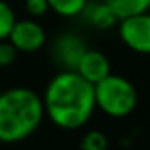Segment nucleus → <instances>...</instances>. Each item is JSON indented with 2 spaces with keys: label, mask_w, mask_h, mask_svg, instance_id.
Instances as JSON below:
<instances>
[{
  "label": "nucleus",
  "mask_w": 150,
  "mask_h": 150,
  "mask_svg": "<svg viewBox=\"0 0 150 150\" xmlns=\"http://www.w3.org/2000/svg\"><path fill=\"white\" fill-rule=\"evenodd\" d=\"M44 115L61 129H79L89 122L96 110L94 87L75 70H61L54 75L42 96Z\"/></svg>",
  "instance_id": "nucleus-1"
},
{
  "label": "nucleus",
  "mask_w": 150,
  "mask_h": 150,
  "mask_svg": "<svg viewBox=\"0 0 150 150\" xmlns=\"http://www.w3.org/2000/svg\"><path fill=\"white\" fill-rule=\"evenodd\" d=\"M44 119L42 98L28 87L0 93V142L18 143L32 136Z\"/></svg>",
  "instance_id": "nucleus-2"
},
{
  "label": "nucleus",
  "mask_w": 150,
  "mask_h": 150,
  "mask_svg": "<svg viewBox=\"0 0 150 150\" xmlns=\"http://www.w3.org/2000/svg\"><path fill=\"white\" fill-rule=\"evenodd\" d=\"M94 103L96 108L108 117L122 119L131 115L138 105L136 87L122 75H107L94 86Z\"/></svg>",
  "instance_id": "nucleus-3"
},
{
  "label": "nucleus",
  "mask_w": 150,
  "mask_h": 150,
  "mask_svg": "<svg viewBox=\"0 0 150 150\" xmlns=\"http://www.w3.org/2000/svg\"><path fill=\"white\" fill-rule=\"evenodd\" d=\"M119 35L126 47L138 54H150V12L119 19Z\"/></svg>",
  "instance_id": "nucleus-4"
},
{
  "label": "nucleus",
  "mask_w": 150,
  "mask_h": 150,
  "mask_svg": "<svg viewBox=\"0 0 150 150\" xmlns=\"http://www.w3.org/2000/svg\"><path fill=\"white\" fill-rule=\"evenodd\" d=\"M7 40L18 52H37L45 44V30L35 19H16Z\"/></svg>",
  "instance_id": "nucleus-5"
},
{
  "label": "nucleus",
  "mask_w": 150,
  "mask_h": 150,
  "mask_svg": "<svg viewBox=\"0 0 150 150\" xmlns=\"http://www.w3.org/2000/svg\"><path fill=\"white\" fill-rule=\"evenodd\" d=\"M87 45L82 38L75 33H63L51 45V56L61 70H75Z\"/></svg>",
  "instance_id": "nucleus-6"
},
{
  "label": "nucleus",
  "mask_w": 150,
  "mask_h": 150,
  "mask_svg": "<svg viewBox=\"0 0 150 150\" xmlns=\"http://www.w3.org/2000/svg\"><path fill=\"white\" fill-rule=\"evenodd\" d=\"M75 72L80 75L84 80H87L89 84H96L101 79H105L107 75H110V61L108 58L98 51V49H86V52L82 54L80 61L77 63Z\"/></svg>",
  "instance_id": "nucleus-7"
},
{
  "label": "nucleus",
  "mask_w": 150,
  "mask_h": 150,
  "mask_svg": "<svg viewBox=\"0 0 150 150\" xmlns=\"http://www.w3.org/2000/svg\"><path fill=\"white\" fill-rule=\"evenodd\" d=\"M82 14L89 25H93L94 28H100V30H108L119 21L115 18V14L110 11V7L103 0L101 2H91V4L87 2Z\"/></svg>",
  "instance_id": "nucleus-8"
},
{
  "label": "nucleus",
  "mask_w": 150,
  "mask_h": 150,
  "mask_svg": "<svg viewBox=\"0 0 150 150\" xmlns=\"http://www.w3.org/2000/svg\"><path fill=\"white\" fill-rule=\"evenodd\" d=\"M103 2L110 7L117 19H124L150 11V0H103Z\"/></svg>",
  "instance_id": "nucleus-9"
},
{
  "label": "nucleus",
  "mask_w": 150,
  "mask_h": 150,
  "mask_svg": "<svg viewBox=\"0 0 150 150\" xmlns=\"http://www.w3.org/2000/svg\"><path fill=\"white\" fill-rule=\"evenodd\" d=\"M49 11L56 12L61 18H75L80 16L87 0H47Z\"/></svg>",
  "instance_id": "nucleus-10"
},
{
  "label": "nucleus",
  "mask_w": 150,
  "mask_h": 150,
  "mask_svg": "<svg viewBox=\"0 0 150 150\" xmlns=\"http://www.w3.org/2000/svg\"><path fill=\"white\" fill-rule=\"evenodd\" d=\"M108 149V138L105 133L93 129L87 131L80 142V150H107Z\"/></svg>",
  "instance_id": "nucleus-11"
},
{
  "label": "nucleus",
  "mask_w": 150,
  "mask_h": 150,
  "mask_svg": "<svg viewBox=\"0 0 150 150\" xmlns=\"http://www.w3.org/2000/svg\"><path fill=\"white\" fill-rule=\"evenodd\" d=\"M14 23H16V14L12 7L5 0H0V40H5L9 37Z\"/></svg>",
  "instance_id": "nucleus-12"
},
{
  "label": "nucleus",
  "mask_w": 150,
  "mask_h": 150,
  "mask_svg": "<svg viewBox=\"0 0 150 150\" xmlns=\"http://www.w3.org/2000/svg\"><path fill=\"white\" fill-rule=\"evenodd\" d=\"M16 56H18L16 47H14L7 38H5V40H0V68L11 67V65L16 61Z\"/></svg>",
  "instance_id": "nucleus-13"
},
{
  "label": "nucleus",
  "mask_w": 150,
  "mask_h": 150,
  "mask_svg": "<svg viewBox=\"0 0 150 150\" xmlns=\"http://www.w3.org/2000/svg\"><path fill=\"white\" fill-rule=\"evenodd\" d=\"M25 9L32 18H40L49 11L47 0H25Z\"/></svg>",
  "instance_id": "nucleus-14"
}]
</instances>
